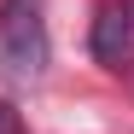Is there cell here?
Instances as JSON below:
<instances>
[{
  "instance_id": "6da1fadb",
  "label": "cell",
  "mask_w": 134,
  "mask_h": 134,
  "mask_svg": "<svg viewBox=\"0 0 134 134\" xmlns=\"http://www.w3.org/2000/svg\"><path fill=\"white\" fill-rule=\"evenodd\" d=\"M47 18L41 0H0V64L6 76H41L47 70Z\"/></svg>"
},
{
  "instance_id": "3957f363",
  "label": "cell",
  "mask_w": 134,
  "mask_h": 134,
  "mask_svg": "<svg viewBox=\"0 0 134 134\" xmlns=\"http://www.w3.org/2000/svg\"><path fill=\"white\" fill-rule=\"evenodd\" d=\"M0 134H24V117H18L6 99H0Z\"/></svg>"
},
{
  "instance_id": "7a4b0ae2",
  "label": "cell",
  "mask_w": 134,
  "mask_h": 134,
  "mask_svg": "<svg viewBox=\"0 0 134 134\" xmlns=\"http://www.w3.org/2000/svg\"><path fill=\"white\" fill-rule=\"evenodd\" d=\"M134 47V18L128 12H99V24H93V58L99 64H122Z\"/></svg>"
}]
</instances>
